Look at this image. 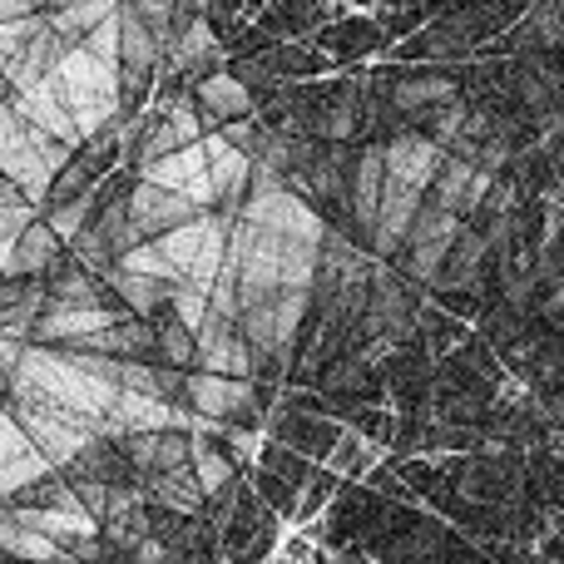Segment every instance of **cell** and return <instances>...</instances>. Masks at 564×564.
<instances>
[{
	"mask_svg": "<svg viewBox=\"0 0 564 564\" xmlns=\"http://www.w3.org/2000/svg\"><path fill=\"white\" fill-rule=\"evenodd\" d=\"M50 25V15H25V20H0V69L15 65L20 55L30 50V40Z\"/></svg>",
	"mask_w": 564,
	"mask_h": 564,
	"instance_id": "32",
	"label": "cell"
},
{
	"mask_svg": "<svg viewBox=\"0 0 564 564\" xmlns=\"http://www.w3.org/2000/svg\"><path fill=\"white\" fill-rule=\"evenodd\" d=\"M198 441V451H194V470H198V480H204V490L214 496V490H224L228 486V476H234V466H228L218 451H208L204 446V436H194Z\"/></svg>",
	"mask_w": 564,
	"mask_h": 564,
	"instance_id": "35",
	"label": "cell"
},
{
	"mask_svg": "<svg viewBox=\"0 0 564 564\" xmlns=\"http://www.w3.org/2000/svg\"><path fill=\"white\" fill-rule=\"evenodd\" d=\"M198 371H218V377H243L253 371V341L238 332V322L214 317L204 332H198Z\"/></svg>",
	"mask_w": 564,
	"mask_h": 564,
	"instance_id": "14",
	"label": "cell"
},
{
	"mask_svg": "<svg viewBox=\"0 0 564 564\" xmlns=\"http://www.w3.org/2000/svg\"><path fill=\"white\" fill-rule=\"evenodd\" d=\"M169 59H174V69H198V65H214L218 55V40H214V25H208L204 15H188L184 25H178L174 45H169Z\"/></svg>",
	"mask_w": 564,
	"mask_h": 564,
	"instance_id": "23",
	"label": "cell"
},
{
	"mask_svg": "<svg viewBox=\"0 0 564 564\" xmlns=\"http://www.w3.org/2000/svg\"><path fill=\"white\" fill-rule=\"evenodd\" d=\"M188 401L198 416L224 421L238 411H253V387L243 377H218V371H188Z\"/></svg>",
	"mask_w": 564,
	"mask_h": 564,
	"instance_id": "17",
	"label": "cell"
},
{
	"mask_svg": "<svg viewBox=\"0 0 564 564\" xmlns=\"http://www.w3.org/2000/svg\"><path fill=\"white\" fill-rule=\"evenodd\" d=\"M144 496L159 500V506L169 510H198V500L208 496L204 480H198V470H164V476H144Z\"/></svg>",
	"mask_w": 564,
	"mask_h": 564,
	"instance_id": "25",
	"label": "cell"
},
{
	"mask_svg": "<svg viewBox=\"0 0 564 564\" xmlns=\"http://www.w3.org/2000/svg\"><path fill=\"white\" fill-rule=\"evenodd\" d=\"M441 169H446V149L431 134H397L387 144V174L411 188H436Z\"/></svg>",
	"mask_w": 564,
	"mask_h": 564,
	"instance_id": "15",
	"label": "cell"
},
{
	"mask_svg": "<svg viewBox=\"0 0 564 564\" xmlns=\"http://www.w3.org/2000/svg\"><path fill=\"white\" fill-rule=\"evenodd\" d=\"M10 564H25V560H10Z\"/></svg>",
	"mask_w": 564,
	"mask_h": 564,
	"instance_id": "44",
	"label": "cell"
},
{
	"mask_svg": "<svg viewBox=\"0 0 564 564\" xmlns=\"http://www.w3.org/2000/svg\"><path fill=\"white\" fill-rule=\"evenodd\" d=\"M198 214H208V208H198L188 194H178V188H164V184H149V178H139V188L129 194V218H134V228L144 238H164L174 234V228L194 224Z\"/></svg>",
	"mask_w": 564,
	"mask_h": 564,
	"instance_id": "9",
	"label": "cell"
},
{
	"mask_svg": "<svg viewBox=\"0 0 564 564\" xmlns=\"http://www.w3.org/2000/svg\"><path fill=\"white\" fill-rule=\"evenodd\" d=\"M391 99H397V109H406V115H421V109L456 105V85H451L446 75H406V79H397Z\"/></svg>",
	"mask_w": 564,
	"mask_h": 564,
	"instance_id": "26",
	"label": "cell"
},
{
	"mask_svg": "<svg viewBox=\"0 0 564 564\" xmlns=\"http://www.w3.org/2000/svg\"><path fill=\"white\" fill-rule=\"evenodd\" d=\"M460 253H456V263H451V268H456V273H451V278H470V268H476L480 263V253H486V243H480V238H470V234H460Z\"/></svg>",
	"mask_w": 564,
	"mask_h": 564,
	"instance_id": "38",
	"label": "cell"
},
{
	"mask_svg": "<svg viewBox=\"0 0 564 564\" xmlns=\"http://www.w3.org/2000/svg\"><path fill=\"white\" fill-rule=\"evenodd\" d=\"M456 243H460V218L451 214V208H441V204L421 208L416 228H411V238H406L411 273L431 282V278L441 273V268L451 263V253H456Z\"/></svg>",
	"mask_w": 564,
	"mask_h": 564,
	"instance_id": "10",
	"label": "cell"
},
{
	"mask_svg": "<svg viewBox=\"0 0 564 564\" xmlns=\"http://www.w3.org/2000/svg\"><path fill=\"white\" fill-rule=\"evenodd\" d=\"M381 194H387V144L367 149V154L357 159V174H351V214H357V224L367 228V234L381 214Z\"/></svg>",
	"mask_w": 564,
	"mask_h": 564,
	"instance_id": "21",
	"label": "cell"
},
{
	"mask_svg": "<svg viewBox=\"0 0 564 564\" xmlns=\"http://www.w3.org/2000/svg\"><path fill=\"white\" fill-rule=\"evenodd\" d=\"M307 312V292L297 288H282V292H268V297L248 302L243 307V337L253 341V351H268V357H282L297 337V322Z\"/></svg>",
	"mask_w": 564,
	"mask_h": 564,
	"instance_id": "6",
	"label": "cell"
},
{
	"mask_svg": "<svg viewBox=\"0 0 564 564\" xmlns=\"http://www.w3.org/2000/svg\"><path fill=\"white\" fill-rule=\"evenodd\" d=\"M119 10H124L119 0H79V6H69V10H55L50 20L59 25V35H69V40L79 45V40H85L89 30H99L105 20H115Z\"/></svg>",
	"mask_w": 564,
	"mask_h": 564,
	"instance_id": "29",
	"label": "cell"
},
{
	"mask_svg": "<svg viewBox=\"0 0 564 564\" xmlns=\"http://www.w3.org/2000/svg\"><path fill=\"white\" fill-rule=\"evenodd\" d=\"M139 178L149 184H164L188 194L198 208H218V184H214V164H208V149L204 144H184L174 154L154 159V164H139Z\"/></svg>",
	"mask_w": 564,
	"mask_h": 564,
	"instance_id": "7",
	"label": "cell"
},
{
	"mask_svg": "<svg viewBox=\"0 0 564 564\" xmlns=\"http://www.w3.org/2000/svg\"><path fill=\"white\" fill-rule=\"evenodd\" d=\"M0 545H6L10 560H25V564H65L69 560V550L59 545V540H50L45 530L25 525L15 510H6V520H0Z\"/></svg>",
	"mask_w": 564,
	"mask_h": 564,
	"instance_id": "20",
	"label": "cell"
},
{
	"mask_svg": "<svg viewBox=\"0 0 564 564\" xmlns=\"http://www.w3.org/2000/svg\"><path fill=\"white\" fill-rule=\"evenodd\" d=\"M119 75H124V69L105 65L85 40L69 45L65 59L55 65V75H50V85H55V95L65 99V109L75 115V124L85 139L105 134V124L119 115Z\"/></svg>",
	"mask_w": 564,
	"mask_h": 564,
	"instance_id": "2",
	"label": "cell"
},
{
	"mask_svg": "<svg viewBox=\"0 0 564 564\" xmlns=\"http://www.w3.org/2000/svg\"><path fill=\"white\" fill-rule=\"evenodd\" d=\"M421 194H426V188H411L387 174L381 214H377V224H371V248H377L381 258H391L411 238V228H416V218H421Z\"/></svg>",
	"mask_w": 564,
	"mask_h": 564,
	"instance_id": "13",
	"label": "cell"
},
{
	"mask_svg": "<svg viewBox=\"0 0 564 564\" xmlns=\"http://www.w3.org/2000/svg\"><path fill=\"white\" fill-rule=\"evenodd\" d=\"M69 6H79V0H55V10H69Z\"/></svg>",
	"mask_w": 564,
	"mask_h": 564,
	"instance_id": "43",
	"label": "cell"
},
{
	"mask_svg": "<svg viewBox=\"0 0 564 564\" xmlns=\"http://www.w3.org/2000/svg\"><path fill=\"white\" fill-rule=\"evenodd\" d=\"M6 105H15L20 119H25V124H35V129H45V134L65 139V144H85L75 115L65 109V99L55 95V85H50V79H45V85H30V89H10Z\"/></svg>",
	"mask_w": 564,
	"mask_h": 564,
	"instance_id": "16",
	"label": "cell"
},
{
	"mask_svg": "<svg viewBox=\"0 0 564 564\" xmlns=\"http://www.w3.org/2000/svg\"><path fill=\"white\" fill-rule=\"evenodd\" d=\"M238 218H248V224L268 228V234L317 243V248H322V238H327V234H322V218L312 214V208L302 204L292 188L278 184L273 169H258V174H253V194H248V204H243V214H238Z\"/></svg>",
	"mask_w": 564,
	"mask_h": 564,
	"instance_id": "5",
	"label": "cell"
},
{
	"mask_svg": "<svg viewBox=\"0 0 564 564\" xmlns=\"http://www.w3.org/2000/svg\"><path fill=\"white\" fill-rule=\"evenodd\" d=\"M10 411L25 421V431L40 441V451H45L55 466H69V460H79L85 451L99 446L95 421L59 406V401H50V397H40V391H30V387H10Z\"/></svg>",
	"mask_w": 564,
	"mask_h": 564,
	"instance_id": "4",
	"label": "cell"
},
{
	"mask_svg": "<svg viewBox=\"0 0 564 564\" xmlns=\"http://www.w3.org/2000/svg\"><path fill=\"white\" fill-rule=\"evenodd\" d=\"M159 357H164L169 367H194L198 361V337L174 317L164 332H159Z\"/></svg>",
	"mask_w": 564,
	"mask_h": 564,
	"instance_id": "33",
	"label": "cell"
},
{
	"mask_svg": "<svg viewBox=\"0 0 564 564\" xmlns=\"http://www.w3.org/2000/svg\"><path fill=\"white\" fill-rule=\"evenodd\" d=\"M85 45L95 50L105 65H115V69H124V25H119V15L115 20H105L99 30H89L85 35Z\"/></svg>",
	"mask_w": 564,
	"mask_h": 564,
	"instance_id": "34",
	"label": "cell"
},
{
	"mask_svg": "<svg viewBox=\"0 0 564 564\" xmlns=\"http://www.w3.org/2000/svg\"><path fill=\"white\" fill-rule=\"evenodd\" d=\"M169 307H174V317L198 337V332H204L208 322H214V292L198 288V282H178L174 297H169Z\"/></svg>",
	"mask_w": 564,
	"mask_h": 564,
	"instance_id": "30",
	"label": "cell"
},
{
	"mask_svg": "<svg viewBox=\"0 0 564 564\" xmlns=\"http://www.w3.org/2000/svg\"><path fill=\"white\" fill-rule=\"evenodd\" d=\"M119 307H69V302H50L45 312H40L35 322V341H69V347H79V341L99 337V332L119 327Z\"/></svg>",
	"mask_w": 564,
	"mask_h": 564,
	"instance_id": "12",
	"label": "cell"
},
{
	"mask_svg": "<svg viewBox=\"0 0 564 564\" xmlns=\"http://www.w3.org/2000/svg\"><path fill=\"white\" fill-rule=\"evenodd\" d=\"M109 288L119 292L129 312H154L164 297H174V282H159L144 273H124V268H109Z\"/></svg>",
	"mask_w": 564,
	"mask_h": 564,
	"instance_id": "28",
	"label": "cell"
},
{
	"mask_svg": "<svg viewBox=\"0 0 564 564\" xmlns=\"http://www.w3.org/2000/svg\"><path fill=\"white\" fill-rule=\"evenodd\" d=\"M0 441H6V460H0V490H6L10 500H15L25 486H40V480L55 470V460L40 451V441L30 436L25 421H20L10 406H6V416H0Z\"/></svg>",
	"mask_w": 564,
	"mask_h": 564,
	"instance_id": "8",
	"label": "cell"
},
{
	"mask_svg": "<svg viewBox=\"0 0 564 564\" xmlns=\"http://www.w3.org/2000/svg\"><path fill=\"white\" fill-rule=\"evenodd\" d=\"M59 243H65V238L50 228V218H40V224L30 228L20 243L0 248V273H6V282H20V278H30V273H45V268L59 258Z\"/></svg>",
	"mask_w": 564,
	"mask_h": 564,
	"instance_id": "19",
	"label": "cell"
},
{
	"mask_svg": "<svg viewBox=\"0 0 564 564\" xmlns=\"http://www.w3.org/2000/svg\"><path fill=\"white\" fill-rule=\"evenodd\" d=\"M55 302H69V307H99V292L85 273H65L55 282Z\"/></svg>",
	"mask_w": 564,
	"mask_h": 564,
	"instance_id": "37",
	"label": "cell"
},
{
	"mask_svg": "<svg viewBox=\"0 0 564 564\" xmlns=\"http://www.w3.org/2000/svg\"><path fill=\"white\" fill-rule=\"evenodd\" d=\"M198 105L208 109V115L218 119H243L248 109H253V95H248V85L238 75H224V69H214V75L198 79Z\"/></svg>",
	"mask_w": 564,
	"mask_h": 564,
	"instance_id": "22",
	"label": "cell"
},
{
	"mask_svg": "<svg viewBox=\"0 0 564 564\" xmlns=\"http://www.w3.org/2000/svg\"><path fill=\"white\" fill-rule=\"evenodd\" d=\"M50 228H55L65 243H75V238L89 228V204H85V198H75V204H59L55 214H50Z\"/></svg>",
	"mask_w": 564,
	"mask_h": 564,
	"instance_id": "36",
	"label": "cell"
},
{
	"mask_svg": "<svg viewBox=\"0 0 564 564\" xmlns=\"http://www.w3.org/2000/svg\"><path fill=\"white\" fill-rule=\"evenodd\" d=\"M198 441L184 431H149V436L129 441V460L139 466V476H164V470H188Z\"/></svg>",
	"mask_w": 564,
	"mask_h": 564,
	"instance_id": "18",
	"label": "cell"
},
{
	"mask_svg": "<svg viewBox=\"0 0 564 564\" xmlns=\"http://www.w3.org/2000/svg\"><path fill=\"white\" fill-rule=\"evenodd\" d=\"M35 224H40L35 198H30L20 184H10V178H6V184H0V248L20 243V238H25Z\"/></svg>",
	"mask_w": 564,
	"mask_h": 564,
	"instance_id": "27",
	"label": "cell"
},
{
	"mask_svg": "<svg viewBox=\"0 0 564 564\" xmlns=\"http://www.w3.org/2000/svg\"><path fill=\"white\" fill-rule=\"evenodd\" d=\"M35 10H40V0H0V20H25Z\"/></svg>",
	"mask_w": 564,
	"mask_h": 564,
	"instance_id": "41",
	"label": "cell"
},
{
	"mask_svg": "<svg viewBox=\"0 0 564 564\" xmlns=\"http://www.w3.org/2000/svg\"><path fill=\"white\" fill-rule=\"evenodd\" d=\"M119 25H124V75L129 79H144L149 69H154V59H159V35L144 25V15H139L134 6H124L119 10Z\"/></svg>",
	"mask_w": 564,
	"mask_h": 564,
	"instance_id": "24",
	"label": "cell"
},
{
	"mask_svg": "<svg viewBox=\"0 0 564 564\" xmlns=\"http://www.w3.org/2000/svg\"><path fill=\"white\" fill-rule=\"evenodd\" d=\"M490 188H496V169H486L480 159L451 154L436 178V204L451 208L456 218H466V214H476V208H486Z\"/></svg>",
	"mask_w": 564,
	"mask_h": 564,
	"instance_id": "11",
	"label": "cell"
},
{
	"mask_svg": "<svg viewBox=\"0 0 564 564\" xmlns=\"http://www.w3.org/2000/svg\"><path fill=\"white\" fill-rule=\"evenodd\" d=\"M560 35H564V6H545V10H540V40H545V45H555Z\"/></svg>",
	"mask_w": 564,
	"mask_h": 564,
	"instance_id": "39",
	"label": "cell"
},
{
	"mask_svg": "<svg viewBox=\"0 0 564 564\" xmlns=\"http://www.w3.org/2000/svg\"><path fill=\"white\" fill-rule=\"evenodd\" d=\"M10 387H30L40 397L59 401V406L89 416L105 426V416L124 397V357H105V351H59V347H25V361L10 377ZM105 436V431H99Z\"/></svg>",
	"mask_w": 564,
	"mask_h": 564,
	"instance_id": "1",
	"label": "cell"
},
{
	"mask_svg": "<svg viewBox=\"0 0 564 564\" xmlns=\"http://www.w3.org/2000/svg\"><path fill=\"white\" fill-rule=\"evenodd\" d=\"M134 564H169V550H159V540H139Z\"/></svg>",
	"mask_w": 564,
	"mask_h": 564,
	"instance_id": "40",
	"label": "cell"
},
{
	"mask_svg": "<svg viewBox=\"0 0 564 564\" xmlns=\"http://www.w3.org/2000/svg\"><path fill=\"white\" fill-rule=\"evenodd\" d=\"M347 129H351V105H337L327 119V134H347Z\"/></svg>",
	"mask_w": 564,
	"mask_h": 564,
	"instance_id": "42",
	"label": "cell"
},
{
	"mask_svg": "<svg viewBox=\"0 0 564 564\" xmlns=\"http://www.w3.org/2000/svg\"><path fill=\"white\" fill-rule=\"evenodd\" d=\"M69 149L75 144H65V139L25 124L15 105H0V174H6L10 184L25 188L35 204L50 194V184H55L59 169L69 164Z\"/></svg>",
	"mask_w": 564,
	"mask_h": 564,
	"instance_id": "3",
	"label": "cell"
},
{
	"mask_svg": "<svg viewBox=\"0 0 564 564\" xmlns=\"http://www.w3.org/2000/svg\"><path fill=\"white\" fill-rule=\"evenodd\" d=\"M115 268H124V273H144V278H159V282H174V288H178V282H184V273H178V268L169 263V253H164V248L154 243V238H149V243H139V248H129V253L119 258Z\"/></svg>",
	"mask_w": 564,
	"mask_h": 564,
	"instance_id": "31",
	"label": "cell"
}]
</instances>
